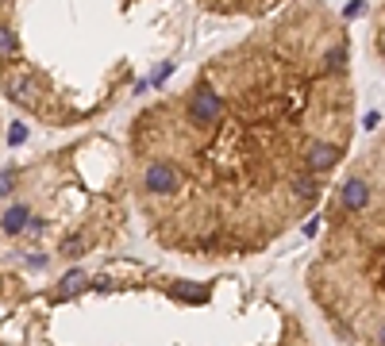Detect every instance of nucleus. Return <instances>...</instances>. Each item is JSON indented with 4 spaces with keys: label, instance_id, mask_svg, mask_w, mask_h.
<instances>
[{
    "label": "nucleus",
    "instance_id": "obj_1",
    "mask_svg": "<svg viewBox=\"0 0 385 346\" xmlns=\"http://www.w3.org/2000/svg\"><path fill=\"white\" fill-rule=\"evenodd\" d=\"M355 119L346 19L327 0L281 8L127 119L131 216L192 266L258 258L327 200Z\"/></svg>",
    "mask_w": 385,
    "mask_h": 346
},
{
    "label": "nucleus",
    "instance_id": "obj_4",
    "mask_svg": "<svg viewBox=\"0 0 385 346\" xmlns=\"http://www.w3.org/2000/svg\"><path fill=\"white\" fill-rule=\"evenodd\" d=\"M300 0H197V8L208 12L216 19H266V16H278L281 8H293Z\"/></svg>",
    "mask_w": 385,
    "mask_h": 346
},
{
    "label": "nucleus",
    "instance_id": "obj_5",
    "mask_svg": "<svg viewBox=\"0 0 385 346\" xmlns=\"http://www.w3.org/2000/svg\"><path fill=\"white\" fill-rule=\"evenodd\" d=\"M370 47H374V58L385 66V0H377L370 12Z\"/></svg>",
    "mask_w": 385,
    "mask_h": 346
},
{
    "label": "nucleus",
    "instance_id": "obj_6",
    "mask_svg": "<svg viewBox=\"0 0 385 346\" xmlns=\"http://www.w3.org/2000/svg\"><path fill=\"white\" fill-rule=\"evenodd\" d=\"M0 100H4V96H0ZM0 139H4V119H0Z\"/></svg>",
    "mask_w": 385,
    "mask_h": 346
},
{
    "label": "nucleus",
    "instance_id": "obj_3",
    "mask_svg": "<svg viewBox=\"0 0 385 346\" xmlns=\"http://www.w3.org/2000/svg\"><path fill=\"white\" fill-rule=\"evenodd\" d=\"M305 292L339 346H385V124L327 192Z\"/></svg>",
    "mask_w": 385,
    "mask_h": 346
},
{
    "label": "nucleus",
    "instance_id": "obj_2",
    "mask_svg": "<svg viewBox=\"0 0 385 346\" xmlns=\"http://www.w3.org/2000/svg\"><path fill=\"white\" fill-rule=\"evenodd\" d=\"M177 43V0H0V96L43 127L108 115Z\"/></svg>",
    "mask_w": 385,
    "mask_h": 346
}]
</instances>
